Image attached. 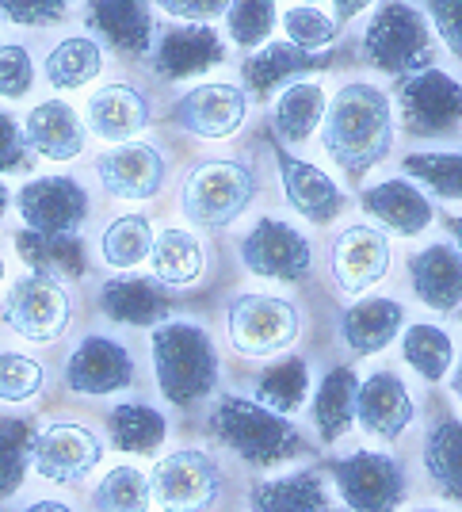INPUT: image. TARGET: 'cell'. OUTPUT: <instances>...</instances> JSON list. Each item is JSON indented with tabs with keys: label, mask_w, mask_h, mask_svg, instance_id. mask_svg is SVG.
<instances>
[{
	"label": "cell",
	"mask_w": 462,
	"mask_h": 512,
	"mask_svg": "<svg viewBox=\"0 0 462 512\" xmlns=\"http://www.w3.org/2000/svg\"><path fill=\"white\" fill-rule=\"evenodd\" d=\"M62 379L81 398H107V394L134 386V360L119 341L96 333V337H84L69 352Z\"/></svg>",
	"instance_id": "obj_14"
},
{
	"label": "cell",
	"mask_w": 462,
	"mask_h": 512,
	"mask_svg": "<svg viewBox=\"0 0 462 512\" xmlns=\"http://www.w3.org/2000/svg\"><path fill=\"white\" fill-rule=\"evenodd\" d=\"M23 512H73L65 501H54V497H46V501H31Z\"/></svg>",
	"instance_id": "obj_51"
},
{
	"label": "cell",
	"mask_w": 462,
	"mask_h": 512,
	"mask_svg": "<svg viewBox=\"0 0 462 512\" xmlns=\"http://www.w3.org/2000/svg\"><path fill=\"white\" fill-rule=\"evenodd\" d=\"M394 96L401 107V123L417 138L451 134L462 123V85L443 69L428 65L413 77H405Z\"/></svg>",
	"instance_id": "obj_11"
},
{
	"label": "cell",
	"mask_w": 462,
	"mask_h": 512,
	"mask_svg": "<svg viewBox=\"0 0 462 512\" xmlns=\"http://www.w3.org/2000/svg\"><path fill=\"white\" fill-rule=\"evenodd\" d=\"M31 165L27 146H23V130L12 115L0 111V172H20Z\"/></svg>",
	"instance_id": "obj_48"
},
{
	"label": "cell",
	"mask_w": 462,
	"mask_h": 512,
	"mask_svg": "<svg viewBox=\"0 0 462 512\" xmlns=\"http://www.w3.org/2000/svg\"><path fill=\"white\" fill-rule=\"evenodd\" d=\"M256 195V172L233 157H210L199 161L184 180L180 207L195 226L203 230H226L249 211Z\"/></svg>",
	"instance_id": "obj_4"
},
{
	"label": "cell",
	"mask_w": 462,
	"mask_h": 512,
	"mask_svg": "<svg viewBox=\"0 0 462 512\" xmlns=\"http://www.w3.org/2000/svg\"><path fill=\"white\" fill-rule=\"evenodd\" d=\"M153 241L157 234H153V222L146 214H119L100 237V256L111 268H134V264L149 260Z\"/></svg>",
	"instance_id": "obj_39"
},
{
	"label": "cell",
	"mask_w": 462,
	"mask_h": 512,
	"mask_svg": "<svg viewBox=\"0 0 462 512\" xmlns=\"http://www.w3.org/2000/svg\"><path fill=\"white\" fill-rule=\"evenodd\" d=\"M424 474L436 490L462 505V421L459 417H440L432 432L424 436Z\"/></svg>",
	"instance_id": "obj_30"
},
{
	"label": "cell",
	"mask_w": 462,
	"mask_h": 512,
	"mask_svg": "<svg viewBox=\"0 0 462 512\" xmlns=\"http://www.w3.org/2000/svg\"><path fill=\"white\" fill-rule=\"evenodd\" d=\"M356 394L359 375L352 367H333L321 375L314 390V428L325 444H336L340 436H348V428L356 425Z\"/></svg>",
	"instance_id": "obj_29"
},
{
	"label": "cell",
	"mask_w": 462,
	"mask_h": 512,
	"mask_svg": "<svg viewBox=\"0 0 462 512\" xmlns=\"http://www.w3.org/2000/svg\"><path fill=\"white\" fill-rule=\"evenodd\" d=\"M8 211V188H4V184H0V214Z\"/></svg>",
	"instance_id": "obj_54"
},
{
	"label": "cell",
	"mask_w": 462,
	"mask_h": 512,
	"mask_svg": "<svg viewBox=\"0 0 462 512\" xmlns=\"http://www.w3.org/2000/svg\"><path fill=\"white\" fill-rule=\"evenodd\" d=\"M249 115V96L233 85H199L188 88L168 119L195 138H233Z\"/></svg>",
	"instance_id": "obj_16"
},
{
	"label": "cell",
	"mask_w": 462,
	"mask_h": 512,
	"mask_svg": "<svg viewBox=\"0 0 462 512\" xmlns=\"http://www.w3.org/2000/svg\"><path fill=\"white\" fill-rule=\"evenodd\" d=\"M104 459V440L88 425L54 421L31 440V467L54 486H81Z\"/></svg>",
	"instance_id": "obj_10"
},
{
	"label": "cell",
	"mask_w": 462,
	"mask_h": 512,
	"mask_svg": "<svg viewBox=\"0 0 462 512\" xmlns=\"http://www.w3.org/2000/svg\"><path fill=\"white\" fill-rule=\"evenodd\" d=\"M333 486L348 512H398L405 501V470L394 455L359 448L329 463Z\"/></svg>",
	"instance_id": "obj_7"
},
{
	"label": "cell",
	"mask_w": 462,
	"mask_h": 512,
	"mask_svg": "<svg viewBox=\"0 0 462 512\" xmlns=\"http://www.w3.org/2000/svg\"><path fill=\"white\" fill-rule=\"evenodd\" d=\"M96 176H100L107 195L138 203V199H153L165 188L168 165L157 146L126 142V146H111L107 153L96 157Z\"/></svg>",
	"instance_id": "obj_17"
},
{
	"label": "cell",
	"mask_w": 462,
	"mask_h": 512,
	"mask_svg": "<svg viewBox=\"0 0 462 512\" xmlns=\"http://www.w3.org/2000/svg\"><path fill=\"white\" fill-rule=\"evenodd\" d=\"M401 325H405V310L398 299H356L344 318H340V341L348 344L352 356H378L382 348L398 341Z\"/></svg>",
	"instance_id": "obj_25"
},
{
	"label": "cell",
	"mask_w": 462,
	"mask_h": 512,
	"mask_svg": "<svg viewBox=\"0 0 462 512\" xmlns=\"http://www.w3.org/2000/svg\"><path fill=\"white\" fill-rule=\"evenodd\" d=\"M210 432L226 451H233L245 467H279L294 455H302L306 444L291 425V417H279L264 409L256 398L226 394L210 413Z\"/></svg>",
	"instance_id": "obj_2"
},
{
	"label": "cell",
	"mask_w": 462,
	"mask_h": 512,
	"mask_svg": "<svg viewBox=\"0 0 462 512\" xmlns=\"http://www.w3.org/2000/svg\"><path fill=\"white\" fill-rule=\"evenodd\" d=\"M46 390V367L23 352H0V402H31Z\"/></svg>",
	"instance_id": "obj_44"
},
{
	"label": "cell",
	"mask_w": 462,
	"mask_h": 512,
	"mask_svg": "<svg viewBox=\"0 0 462 512\" xmlns=\"http://www.w3.org/2000/svg\"><path fill=\"white\" fill-rule=\"evenodd\" d=\"M306 394H310V363L302 356H287V360L272 363L256 379V402L279 417H294L306 402Z\"/></svg>",
	"instance_id": "obj_38"
},
{
	"label": "cell",
	"mask_w": 462,
	"mask_h": 512,
	"mask_svg": "<svg viewBox=\"0 0 462 512\" xmlns=\"http://www.w3.org/2000/svg\"><path fill=\"white\" fill-rule=\"evenodd\" d=\"M405 172L424 180L440 199H462V153H409Z\"/></svg>",
	"instance_id": "obj_43"
},
{
	"label": "cell",
	"mask_w": 462,
	"mask_h": 512,
	"mask_svg": "<svg viewBox=\"0 0 462 512\" xmlns=\"http://www.w3.org/2000/svg\"><path fill=\"white\" fill-rule=\"evenodd\" d=\"M0 279H4V256H0Z\"/></svg>",
	"instance_id": "obj_55"
},
{
	"label": "cell",
	"mask_w": 462,
	"mask_h": 512,
	"mask_svg": "<svg viewBox=\"0 0 462 512\" xmlns=\"http://www.w3.org/2000/svg\"><path fill=\"white\" fill-rule=\"evenodd\" d=\"M84 20L126 58L149 54L153 35H157V23H153V12L146 4H92L84 12Z\"/></svg>",
	"instance_id": "obj_28"
},
{
	"label": "cell",
	"mask_w": 462,
	"mask_h": 512,
	"mask_svg": "<svg viewBox=\"0 0 462 512\" xmlns=\"http://www.w3.org/2000/svg\"><path fill=\"white\" fill-rule=\"evenodd\" d=\"M100 310L119 325H165L172 295L165 283L146 276H119L100 287Z\"/></svg>",
	"instance_id": "obj_26"
},
{
	"label": "cell",
	"mask_w": 462,
	"mask_h": 512,
	"mask_svg": "<svg viewBox=\"0 0 462 512\" xmlns=\"http://www.w3.org/2000/svg\"><path fill=\"white\" fill-rule=\"evenodd\" d=\"M35 85V62H31V50L20 43L0 46V96L8 100H20Z\"/></svg>",
	"instance_id": "obj_46"
},
{
	"label": "cell",
	"mask_w": 462,
	"mask_h": 512,
	"mask_svg": "<svg viewBox=\"0 0 462 512\" xmlns=\"http://www.w3.org/2000/svg\"><path fill=\"white\" fill-rule=\"evenodd\" d=\"M249 512H333V497L317 470H294L249 490Z\"/></svg>",
	"instance_id": "obj_27"
},
{
	"label": "cell",
	"mask_w": 462,
	"mask_h": 512,
	"mask_svg": "<svg viewBox=\"0 0 462 512\" xmlns=\"http://www.w3.org/2000/svg\"><path fill=\"white\" fill-rule=\"evenodd\" d=\"M31 440L35 425L27 417H0V501L20 493L31 470Z\"/></svg>",
	"instance_id": "obj_40"
},
{
	"label": "cell",
	"mask_w": 462,
	"mask_h": 512,
	"mask_svg": "<svg viewBox=\"0 0 462 512\" xmlns=\"http://www.w3.org/2000/svg\"><path fill=\"white\" fill-rule=\"evenodd\" d=\"M20 218L35 234H65L77 237L88 218V192L73 176H35L20 188Z\"/></svg>",
	"instance_id": "obj_13"
},
{
	"label": "cell",
	"mask_w": 462,
	"mask_h": 512,
	"mask_svg": "<svg viewBox=\"0 0 462 512\" xmlns=\"http://www.w3.org/2000/svg\"><path fill=\"white\" fill-rule=\"evenodd\" d=\"M149 490L161 512H207L222 493V467L207 451L180 448L153 467Z\"/></svg>",
	"instance_id": "obj_8"
},
{
	"label": "cell",
	"mask_w": 462,
	"mask_h": 512,
	"mask_svg": "<svg viewBox=\"0 0 462 512\" xmlns=\"http://www.w3.org/2000/svg\"><path fill=\"white\" fill-rule=\"evenodd\" d=\"M424 16L436 27V35L447 43V50L455 58H462V4H428Z\"/></svg>",
	"instance_id": "obj_49"
},
{
	"label": "cell",
	"mask_w": 462,
	"mask_h": 512,
	"mask_svg": "<svg viewBox=\"0 0 462 512\" xmlns=\"http://www.w3.org/2000/svg\"><path fill=\"white\" fill-rule=\"evenodd\" d=\"M84 127L81 115L62 100L35 104L23 119V146L27 153H39L50 161H73L84 153Z\"/></svg>",
	"instance_id": "obj_22"
},
{
	"label": "cell",
	"mask_w": 462,
	"mask_h": 512,
	"mask_svg": "<svg viewBox=\"0 0 462 512\" xmlns=\"http://www.w3.org/2000/svg\"><path fill=\"white\" fill-rule=\"evenodd\" d=\"M443 226H447V234L455 237V249L462 253V214H447V218H443Z\"/></svg>",
	"instance_id": "obj_52"
},
{
	"label": "cell",
	"mask_w": 462,
	"mask_h": 512,
	"mask_svg": "<svg viewBox=\"0 0 462 512\" xmlns=\"http://www.w3.org/2000/svg\"><path fill=\"white\" fill-rule=\"evenodd\" d=\"M298 306L279 295H256L245 291L226 310V333L230 344L249 360H268L275 352H287L298 341Z\"/></svg>",
	"instance_id": "obj_6"
},
{
	"label": "cell",
	"mask_w": 462,
	"mask_h": 512,
	"mask_svg": "<svg viewBox=\"0 0 462 512\" xmlns=\"http://www.w3.org/2000/svg\"><path fill=\"white\" fill-rule=\"evenodd\" d=\"M275 20H279L275 4H233L226 12V31L237 46L256 50V46H268Z\"/></svg>",
	"instance_id": "obj_45"
},
{
	"label": "cell",
	"mask_w": 462,
	"mask_h": 512,
	"mask_svg": "<svg viewBox=\"0 0 462 512\" xmlns=\"http://www.w3.org/2000/svg\"><path fill=\"white\" fill-rule=\"evenodd\" d=\"M409 283L428 310L451 314L462 306V253L455 245H424L409 256Z\"/></svg>",
	"instance_id": "obj_21"
},
{
	"label": "cell",
	"mask_w": 462,
	"mask_h": 512,
	"mask_svg": "<svg viewBox=\"0 0 462 512\" xmlns=\"http://www.w3.org/2000/svg\"><path fill=\"white\" fill-rule=\"evenodd\" d=\"M100 73H104V50L88 35H69L46 54V81L58 92L92 85Z\"/></svg>",
	"instance_id": "obj_35"
},
{
	"label": "cell",
	"mask_w": 462,
	"mask_h": 512,
	"mask_svg": "<svg viewBox=\"0 0 462 512\" xmlns=\"http://www.w3.org/2000/svg\"><path fill=\"white\" fill-rule=\"evenodd\" d=\"M325 88L317 81H294L283 88V96L275 100V134L283 142H306L314 127H321L325 119Z\"/></svg>",
	"instance_id": "obj_36"
},
{
	"label": "cell",
	"mask_w": 462,
	"mask_h": 512,
	"mask_svg": "<svg viewBox=\"0 0 462 512\" xmlns=\"http://www.w3.org/2000/svg\"><path fill=\"white\" fill-rule=\"evenodd\" d=\"M329 268L344 295H363L390 272V241L375 226H348L333 241Z\"/></svg>",
	"instance_id": "obj_18"
},
{
	"label": "cell",
	"mask_w": 462,
	"mask_h": 512,
	"mask_svg": "<svg viewBox=\"0 0 462 512\" xmlns=\"http://www.w3.org/2000/svg\"><path fill=\"white\" fill-rule=\"evenodd\" d=\"M356 421L367 436L386 440V444H394L409 432V425L417 421V402H413V394L398 371L378 367L375 375L359 379Z\"/></svg>",
	"instance_id": "obj_15"
},
{
	"label": "cell",
	"mask_w": 462,
	"mask_h": 512,
	"mask_svg": "<svg viewBox=\"0 0 462 512\" xmlns=\"http://www.w3.org/2000/svg\"><path fill=\"white\" fill-rule=\"evenodd\" d=\"M417 512H443V509H417Z\"/></svg>",
	"instance_id": "obj_56"
},
{
	"label": "cell",
	"mask_w": 462,
	"mask_h": 512,
	"mask_svg": "<svg viewBox=\"0 0 462 512\" xmlns=\"http://www.w3.org/2000/svg\"><path fill=\"white\" fill-rule=\"evenodd\" d=\"M92 134H100L111 146L138 142V134L149 127V100L134 85H104L84 111Z\"/></svg>",
	"instance_id": "obj_24"
},
{
	"label": "cell",
	"mask_w": 462,
	"mask_h": 512,
	"mask_svg": "<svg viewBox=\"0 0 462 512\" xmlns=\"http://www.w3.org/2000/svg\"><path fill=\"white\" fill-rule=\"evenodd\" d=\"M107 432L111 448L126 455H157L168 440V421L161 409L146 402H123L107 413Z\"/></svg>",
	"instance_id": "obj_32"
},
{
	"label": "cell",
	"mask_w": 462,
	"mask_h": 512,
	"mask_svg": "<svg viewBox=\"0 0 462 512\" xmlns=\"http://www.w3.org/2000/svg\"><path fill=\"white\" fill-rule=\"evenodd\" d=\"M363 58L390 73V77H413L432 62V31L428 16L413 4H382L371 12L363 27Z\"/></svg>",
	"instance_id": "obj_5"
},
{
	"label": "cell",
	"mask_w": 462,
	"mask_h": 512,
	"mask_svg": "<svg viewBox=\"0 0 462 512\" xmlns=\"http://www.w3.org/2000/svg\"><path fill=\"white\" fill-rule=\"evenodd\" d=\"M241 264L252 276L279 279V283H294V279L310 276V241L302 230H294L283 218H260L249 234L241 237Z\"/></svg>",
	"instance_id": "obj_12"
},
{
	"label": "cell",
	"mask_w": 462,
	"mask_h": 512,
	"mask_svg": "<svg viewBox=\"0 0 462 512\" xmlns=\"http://www.w3.org/2000/svg\"><path fill=\"white\" fill-rule=\"evenodd\" d=\"M149 505H153V490L138 467H111L92 490L96 512H146Z\"/></svg>",
	"instance_id": "obj_41"
},
{
	"label": "cell",
	"mask_w": 462,
	"mask_h": 512,
	"mask_svg": "<svg viewBox=\"0 0 462 512\" xmlns=\"http://www.w3.org/2000/svg\"><path fill=\"white\" fill-rule=\"evenodd\" d=\"M451 390H455V398L462 402V360L455 363V371H451Z\"/></svg>",
	"instance_id": "obj_53"
},
{
	"label": "cell",
	"mask_w": 462,
	"mask_h": 512,
	"mask_svg": "<svg viewBox=\"0 0 462 512\" xmlns=\"http://www.w3.org/2000/svg\"><path fill=\"white\" fill-rule=\"evenodd\" d=\"M153 375L165 402L188 409L203 402L218 383V352L207 329L191 321H165L153 329Z\"/></svg>",
	"instance_id": "obj_3"
},
{
	"label": "cell",
	"mask_w": 462,
	"mask_h": 512,
	"mask_svg": "<svg viewBox=\"0 0 462 512\" xmlns=\"http://www.w3.org/2000/svg\"><path fill=\"white\" fill-rule=\"evenodd\" d=\"M321 150L333 157L348 180L367 176L394 150L390 96L378 85H367V81H352V85L336 88V96L325 107Z\"/></svg>",
	"instance_id": "obj_1"
},
{
	"label": "cell",
	"mask_w": 462,
	"mask_h": 512,
	"mask_svg": "<svg viewBox=\"0 0 462 512\" xmlns=\"http://www.w3.org/2000/svg\"><path fill=\"white\" fill-rule=\"evenodd\" d=\"M359 207L371 214V218H378L390 234H398V237L424 234V230L432 226V218H436L428 195L420 192V188H413L409 180H401V176L367 188V192L359 195Z\"/></svg>",
	"instance_id": "obj_23"
},
{
	"label": "cell",
	"mask_w": 462,
	"mask_h": 512,
	"mask_svg": "<svg viewBox=\"0 0 462 512\" xmlns=\"http://www.w3.org/2000/svg\"><path fill=\"white\" fill-rule=\"evenodd\" d=\"M272 153H275V169H279V184H283V199L291 203L294 211L302 214L306 222H317V226L340 218V211L348 207V195L336 188L333 176H325L310 161L291 157L279 142H272Z\"/></svg>",
	"instance_id": "obj_19"
},
{
	"label": "cell",
	"mask_w": 462,
	"mask_h": 512,
	"mask_svg": "<svg viewBox=\"0 0 462 512\" xmlns=\"http://www.w3.org/2000/svg\"><path fill=\"white\" fill-rule=\"evenodd\" d=\"M149 260H153L157 283H165V287H191L195 279L203 276V268H207L203 241L188 234V230H176V226H168V230L157 234Z\"/></svg>",
	"instance_id": "obj_34"
},
{
	"label": "cell",
	"mask_w": 462,
	"mask_h": 512,
	"mask_svg": "<svg viewBox=\"0 0 462 512\" xmlns=\"http://www.w3.org/2000/svg\"><path fill=\"white\" fill-rule=\"evenodd\" d=\"M222 58H226V43L214 27H207V23H172L161 35L157 54H153V73L161 81H188V77H199L214 65H222Z\"/></svg>",
	"instance_id": "obj_20"
},
{
	"label": "cell",
	"mask_w": 462,
	"mask_h": 512,
	"mask_svg": "<svg viewBox=\"0 0 462 512\" xmlns=\"http://www.w3.org/2000/svg\"><path fill=\"white\" fill-rule=\"evenodd\" d=\"M0 16L20 23V27H50V23H62L69 16V8L62 0H4Z\"/></svg>",
	"instance_id": "obj_47"
},
{
	"label": "cell",
	"mask_w": 462,
	"mask_h": 512,
	"mask_svg": "<svg viewBox=\"0 0 462 512\" xmlns=\"http://www.w3.org/2000/svg\"><path fill=\"white\" fill-rule=\"evenodd\" d=\"M401 356L424 383H443L455 371V341L447 337V329L428 325V321H417V325L405 329Z\"/></svg>",
	"instance_id": "obj_37"
},
{
	"label": "cell",
	"mask_w": 462,
	"mask_h": 512,
	"mask_svg": "<svg viewBox=\"0 0 462 512\" xmlns=\"http://www.w3.org/2000/svg\"><path fill=\"white\" fill-rule=\"evenodd\" d=\"M283 31H287V43L294 50L317 54V50H325L340 35V23H336L333 12L317 8V4H298V8L283 12Z\"/></svg>",
	"instance_id": "obj_42"
},
{
	"label": "cell",
	"mask_w": 462,
	"mask_h": 512,
	"mask_svg": "<svg viewBox=\"0 0 462 512\" xmlns=\"http://www.w3.org/2000/svg\"><path fill=\"white\" fill-rule=\"evenodd\" d=\"M310 69H321V58H317V54H302V50H294L291 43H268L245 58L241 77H245V88H249V92L268 96L272 88H279L283 81H298V77L310 73Z\"/></svg>",
	"instance_id": "obj_33"
},
{
	"label": "cell",
	"mask_w": 462,
	"mask_h": 512,
	"mask_svg": "<svg viewBox=\"0 0 462 512\" xmlns=\"http://www.w3.org/2000/svg\"><path fill=\"white\" fill-rule=\"evenodd\" d=\"M73 318V299L54 276H23L8 287L4 325L31 344H50L65 333Z\"/></svg>",
	"instance_id": "obj_9"
},
{
	"label": "cell",
	"mask_w": 462,
	"mask_h": 512,
	"mask_svg": "<svg viewBox=\"0 0 462 512\" xmlns=\"http://www.w3.org/2000/svg\"><path fill=\"white\" fill-rule=\"evenodd\" d=\"M165 12L176 23H207V27H210V20L226 16L230 8H226L222 0H168Z\"/></svg>",
	"instance_id": "obj_50"
},
{
	"label": "cell",
	"mask_w": 462,
	"mask_h": 512,
	"mask_svg": "<svg viewBox=\"0 0 462 512\" xmlns=\"http://www.w3.org/2000/svg\"><path fill=\"white\" fill-rule=\"evenodd\" d=\"M16 253H20V260L35 272V276L81 279L84 268H88V256H84L81 237L23 230V234H16Z\"/></svg>",
	"instance_id": "obj_31"
}]
</instances>
